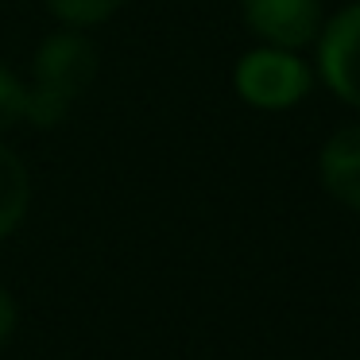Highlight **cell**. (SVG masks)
<instances>
[{
    "label": "cell",
    "instance_id": "277c9868",
    "mask_svg": "<svg viewBox=\"0 0 360 360\" xmlns=\"http://www.w3.org/2000/svg\"><path fill=\"white\" fill-rule=\"evenodd\" d=\"M240 8L267 47L298 51L321 32V0H240Z\"/></svg>",
    "mask_w": 360,
    "mask_h": 360
},
{
    "label": "cell",
    "instance_id": "5b68a950",
    "mask_svg": "<svg viewBox=\"0 0 360 360\" xmlns=\"http://www.w3.org/2000/svg\"><path fill=\"white\" fill-rule=\"evenodd\" d=\"M318 171H321V186L341 205L360 213V124H349L329 136L326 148H321Z\"/></svg>",
    "mask_w": 360,
    "mask_h": 360
},
{
    "label": "cell",
    "instance_id": "7a4b0ae2",
    "mask_svg": "<svg viewBox=\"0 0 360 360\" xmlns=\"http://www.w3.org/2000/svg\"><path fill=\"white\" fill-rule=\"evenodd\" d=\"M236 94L256 109H290L310 94V70L295 51L259 47L236 63Z\"/></svg>",
    "mask_w": 360,
    "mask_h": 360
},
{
    "label": "cell",
    "instance_id": "3957f363",
    "mask_svg": "<svg viewBox=\"0 0 360 360\" xmlns=\"http://www.w3.org/2000/svg\"><path fill=\"white\" fill-rule=\"evenodd\" d=\"M318 66L326 86L345 105L360 109V0L345 4L318 39Z\"/></svg>",
    "mask_w": 360,
    "mask_h": 360
},
{
    "label": "cell",
    "instance_id": "6da1fadb",
    "mask_svg": "<svg viewBox=\"0 0 360 360\" xmlns=\"http://www.w3.org/2000/svg\"><path fill=\"white\" fill-rule=\"evenodd\" d=\"M97 51L78 27L43 39L35 51V70L27 82V120L39 128H55L70 112V105L94 86Z\"/></svg>",
    "mask_w": 360,
    "mask_h": 360
},
{
    "label": "cell",
    "instance_id": "9c48e42d",
    "mask_svg": "<svg viewBox=\"0 0 360 360\" xmlns=\"http://www.w3.org/2000/svg\"><path fill=\"white\" fill-rule=\"evenodd\" d=\"M16 329V302L4 287H0V345L8 341V333Z\"/></svg>",
    "mask_w": 360,
    "mask_h": 360
},
{
    "label": "cell",
    "instance_id": "52a82bcc",
    "mask_svg": "<svg viewBox=\"0 0 360 360\" xmlns=\"http://www.w3.org/2000/svg\"><path fill=\"white\" fill-rule=\"evenodd\" d=\"M124 0H47V8L63 20L66 27H94L109 20Z\"/></svg>",
    "mask_w": 360,
    "mask_h": 360
},
{
    "label": "cell",
    "instance_id": "8992f818",
    "mask_svg": "<svg viewBox=\"0 0 360 360\" xmlns=\"http://www.w3.org/2000/svg\"><path fill=\"white\" fill-rule=\"evenodd\" d=\"M27 202H32L27 167L20 163L16 151L0 143V240L20 229V221L27 213Z\"/></svg>",
    "mask_w": 360,
    "mask_h": 360
},
{
    "label": "cell",
    "instance_id": "ba28073f",
    "mask_svg": "<svg viewBox=\"0 0 360 360\" xmlns=\"http://www.w3.org/2000/svg\"><path fill=\"white\" fill-rule=\"evenodd\" d=\"M16 120H27V82H20L8 66H0V132Z\"/></svg>",
    "mask_w": 360,
    "mask_h": 360
}]
</instances>
